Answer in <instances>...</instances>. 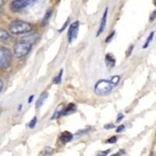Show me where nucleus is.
Instances as JSON below:
<instances>
[{"label": "nucleus", "instance_id": "obj_1", "mask_svg": "<svg viewBox=\"0 0 156 156\" xmlns=\"http://www.w3.org/2000/svg\"><path fill=\"white\" fill-rule=\"evenodd\" d=\"M34 40H31L30 37H25L20 39V41L15 44L13 51L16 58H21L28 55V53L31 51L32 44Z\"/></svg>", "mask_w": 156, "mask_h": 156}, {"label": "nucleus", "instance_id": "obj_2", "mask_svg": "<svg viewBox=\"0 0 156 156\" xmlns=\"http://www.w3.org/2000/svg\"><path fill=\"white\" fill-rule=\"evenodd\" d=\"M33 29L30 23L23 20H14L9 24V30L12 34H23L29 33Z\"/></svg>", "mask_w": 156, "mask_h": 156}, {"label": "nucleus", "instance_id": "obj_3", "mask_svg": "<svg viewBox=\"0 0 156 156\" xmlns=\"http://www.w3.org/2000/svg\"><path fill=\"white\" fill-rule=\"evenodd\" d=\"M113 87L109 80L101 79L94 84V93L99 96L107 95L112 91Z\"/></svg>", "mask_w": 156, "mask_h": 156}, {"label": "nucleus", "instance_id": "obj_4", "mask_svg": "<svg viewBox=\"0 0 156 156\" xmlns=\"http://www.w3.org/2000/svg\"><path fill=\"white\" fill-rule=\"evenodd\" d=\"M12 62V53L10 50L0 46V69H6L10 66Z\"/></svg>", "mask_w": 156, "mask_h": 156}, {"label": "nucleus", "instance_id": "obj_5", "mask_svg": "<svg viewBox=\"0 0 156 156\" xmlns=\"http://www.w3.org/2000/svg\"><path fill=\"white\" fill-rule=\"evenodd\" d=\"M35 1L36 0H13L10 5L11 10L12 12H19L33 5Z\"/></svg>", "mask_w": 156, "mask_h": 156}, {"label": "nucleus", "instance_id": "obj_6", "mask_svg": "<svg viewBox=\"0 0 156 156\" xmlns=\"http://www.w3.org/2000/svg\"><path fill=\"white\" fill-rule=\"evenodd\" d=\"M79 27H80V22L75 21L71 23L68 30V41L69 43H72L76 39L79 32Z\"/></svg>", "mask_w": 156, "mask_h": 156}, {"label": "nucleus", "instance_id": "obj_7", "mask_svg": "<svg viewBox=\"0 0 156 156\" xmlns=\"http://www.w3.org/2000/svg\"><path fill=\"white\" fill-rule=\"evenodd\" d=\"M107 17H108V8L105 9V12L103 13L102 17H101V23H100L99 28H98V30L97 32V34H96V37H98V36L101 35L103 33V31L105 30V26H106L107 23Z\"/></svg>", "mask_w": 156, "mask_h": 156}, {"label": "nucleus", "instance_id": "obj_8", "mask_svg": "<svg viewBox=\"0 0 156 156\" xmlns=\"http://www.w3.org/2000/svg\"><path fill=\"white\" fill-rule=\"evenodd\" d=\"M73 139V134L69 133V131H65L62 133L61 136H59V141L62 143V144H65L68 142L71 141Z\"/></svg>", "mask_w": 156, "mask_h": 156}, {"label": "nucleus", "instance_id": "obj_9", "mask_svg": "<svg viewBox=\"0 0 156 156\" xmlns=\"http://www.w3.org/2000/svg\"><path fill=\"white\" fill-rule=\"evenodd\" d=\"M48 92H46V91H44V92L41 93V94L40 95V97L37 98V101H36L35 103V107L36 108H40L41 106H42L43 104L44 103V101H45V100L48 98Z\"/></svg>", "mask_w": 156, "mask_h": 156}, {"label": "nucleus", "instance_id": "obj_10", "mask_svg": "<svg viewBox=\"0 0 156 156\" xmlns=\"http://www.w3.org/2000/svg\"><path fill=\"white\" fill-rule=\"evenodd\" d=\"M76 108V107L75 104H73V103H69L67 106L64 107L63 108V110H62V115H69V114L73 113V112H75Z\"/></svg>", "mask_w": 156, "mask_h": 156}, {"label": "nucleus", "instance_id": "obj_11", "mask_svg": "<svg viewBox=\"0 0 156 156\" xmlns=\"http://www.w3.org/2000/svg\"><path fill=\"white\" fill-rule=\"evenodd\" d=\"M105 60V63H106L107 66H108V67H113V66H115V58H114V56L112 55V54H110V53L106 54Z\"/></svg>", "mask_w": 156, "mask_h": 156}, {"label": "nucleus", "instance_id": "obj_12", "mask_svg": "<svg viewBox=\"0 0 156 156\" xmlns=\"http://www.w3.org/2000/svg\"><path fill=\"white\" fill-rule=\"evenodd\" d=\"M51 13H52L51 9H48V10L46 11V12H45V14H44V17H43L42 20H41V25L42 27H44V26H45V25L47 24V23H48V20H49L50 17H51Z\"/></svg>", "mask_w": 156, "mask_h": 156}, {"label": "nucleus", "instance_id": "obj_13", "mask_svg": "<svg viewBox=\"0 0 156 156\" xmlns=\"http://www.w3.org/2000/svg\"><path fill=\"white\" fill-rule=\"evenodd\" d=\"M10 37V34L9 32L4 29L0 28V41H5Z\"/></svg>", "mask_w": 156, "mask_h": 156}, {"label": "nucleus", "instance_id": "obj_14", "mask_svg": "<svg viewBox=\"0 0 156 156\" xmlns=\"http://www.w3.org/2000/svg\"><path fill=\"white\" fill-rule=\"evenodd\" d=\"M154 31H151V33L149 34L148 37H147L145 42H144V45H143V48H144V49H145V48H147V47L149 46V44H151V42L153 41V39H154Z\"/></svg>", "mask_w": 156, "mask_h": 156}, {"label": "nucleus", "instance_id": "obj_15", "mask_svg": "<svg viewBox=\"0 0 156 156\" xmlns=\"http://www.w3.org/2000/svg\"><path fill=\"white\" fill-rule=\"evenodd\" d=\"M62 106H63V105H61L56 108L55 113L52 115V117L51 118V119H57V118H58V117L60 116V115H62V110H63V108H64V107H62Z\"/></svg>", "mask_w": 156, "mask_h": 156}, {"label": "nucleus", "instance_id": "obj_16", "mask_svg": "<svg viewBox=\"0 0 156 156\" xmlns=\"http://www.w3.org/2000/svg\"><path fill=\"white\" fill-rule=\"evenodd\" d=\"M110 82L112 84L113 87H115V86L118 85V83L120 81V76L119 75H115V76H112V77L110 78Z\"/></svg>", "mask_w": 156, "mask_h": 156}, {"label": "nucleus", "instance_id": "obj_17", "mask_svg": "<svg viewBox=\"0 0 156 156\" xmlns=\"http://www.w3.org/2000/svg\"><path fill=\"white\" fill-rule=\"evenodd\" d=\"M54 153V150L51 147H45V148L41 151V154L42 155H51Z\"/></svg>", "mask_w": 156, "mask_h": 156}, {"label": "nucleus", "instance_id": "obj_18", "mask_svg": "<svg viewBox=\"0 0 156 156\" xmlns=\"http://www.w3.org/2000/svg\"><path fill=\"white\" fill-rule=\"evenodd\" d=\"M62 73H63V69H62L60 71H59V73H58V76H56L53 79V82L55 83V84H58V83H61V81H62Z\"/></svg>", "mask_w": 156, "mask_h": 156}, {"label": "nucleus", "instance_id": "obj_19", "mask_svg": "<svg viewBox=\"0 0 156 156\" xmlns=\"http://www.w3.org/2000/svg\"><path fill=\"white\" fill-rule=\"evenodd\" d=\"M37 116H34L33 118H32L31 120L28 123V128H30V129H34V127L36 126V124H37Z\"/></svg>", "mask_w": 156, "mask_h": 156}, {"label": "nucleus", "instance_id": "obj_20", "mask_svg": "<svg viewBox=\"0 0 156 156\" xmlns=\"http://www.w3.org/2000/svg\"><path fill=\"white\" fill-rule=\"evenodd\" d=\"M115 34V30H113V31H112V33H111V34H110L109 35H108V37H106V39H105V43H108V42H110V41H112V39L113 38Z\"/></svg>", "mask_w": 156, "mask_h": 156}, {"label": "nucleus", "instance_id": "obj_21", "mask_svg": "<svg viewBox=\"0 0 156 156\" xmlns=\"http://www.w3.org/2000/svg\"><path fill=\"white\" fill-rule=\"evenodd\" d=\"M117 141V137L115 136H112V137H110L109 139H108L107 140V143L108 144H114V143H115V142Z\"/></svg>", "mask_w": 156, "mask_h": 156}, {"label": "nucleus", "instance_id": "obj_22", "mask_svg": "<svg viewBox=\"0 0 156 156\" xmlns=\"http://www.w3.org/2000/svg\"><path fill=\"white\" fill-rule=\"evenodd\" d=\"M156 19V10H154L152 12H151V16H150V18H149V21L153 22L154 20Z\"/></svg>", "mask_w": 156, "mask_h": 156}, {"label": "nucleus", "instance_id": "obj_23", "mask_svg": "<svg viewBox=\"0 0 156 156\" xmlns=\"http://www.w3.org/2000/svg\"><path fill=\"white\" fill-rule=\"evenodd\" d=\"M104 128H105V129H112L115 128V126L113 123H108V124H105V126H104Z\"/></svg>", "mask_w": 156, "mask_h": 156}, {"label": "nucleus", "instance_id": "obj_24", "mask_svg": "<svg viewBox=\"0 0 156 156\" xmlns=\"http://www.w3.org/2000/svg\"><path fill=\"white\" fill-rule=\"evenodd\" d=\"M124 129H125L124 125L123 124L119 125V126L116 128V130H115V131H116V133H121V132L124 130Z\"/></svg>", "mask_w": 156, "mask_h": 156}, {"label": "nucleus", "instance_id": "obj_25", "mask_svg": "<svg viewBox=\"0 0 156 156\" xmlns=\"http://www.w3.org/2000/svg\"><path fill=\"white\" fill-rule=\"evenodd\" d=\"M123 118H124V115H123V114L119 113V114H118V115H117L116 122H120L123 119Z\"/></svg>", "mask_w": 156, "mask_h": 156}, {"label": "nucleus", "instance_id": "obj_26", "mask_svg": "<svg viewBox=\"0 0 156 156\" xmlns=\"http://www.w3.org/2000/svg\"><path fill=\"white\" fill-rule=\"evenodd\" d=\"M69 19H68L67 20H66V21L64 23V24H63V26L62 27V28H61L60 30H58V32H60L61 33V32H62L64 30H65V29H66V27H67L68 23H69Z\"/></svg>", "mask_w": 156, "mask_h": 156}, {"label": "nucleus", "instance_id": "obj_27", "mask_svg": "<svg viewBox=\"0 0 156 156\" xmlns=\"http://www.w3.org/2000/svg\"><path fill=\"white\" fill-rule=\"evenodd\" d=\"M133 48H134V46H133V45H131V46H130L129 48H128V50H127V56H129V55H131L132 52H133Z\"/></svg>", "mask_w": 156, "mask_h": 156}, {"label": "nucleus", "instance_id": "obj_28", "mask_svg": "<svg viewBox=\"0 0 156 156\" xmlns=\"http://www.w3.org/2000/svg\"><path fill=\"white\" fill-rule=\"evenodd\" d=\"M34 95H30V97L28 98V99H27V102H28V104H30V103L33 101V99H34Z\"/></svg>", "mask_w": 156, "mask_h": 156}, {"label": "nucleus", "instance_id": "obj_29", "mask_svg": "<svg viewBox=\"0 0 156 156\" xmlns=\"http://www.w3.org/2000/svg\"><path fill=\"white\" fill-rule=\"evenodd\" d=\"M110 151H111V150H110V149H108V150H106V151H101V154H103V155H107V154H108Z\"/></svg>", "mask_w": 156, "mask_h": 156}, {"label": "nucleus", "instance_id": "obj_30", "mask_svg": "<svg viewBox=\"0 0 156 156\" xmlns=\"http://www.w3.org/2000/svg\"><path fill=\"white\" fill-rule=\"evenodd\" d=\"M4 5V0H0V9H2Z\"/></svg>", "mask_w": 156, "mask_h": 156}, {"label": "nucleus", "instance_id": "obj_31", "mask_svg": "<svg viewBox=\"0 0 156 156\" xmlns=\"http://www.w3.org/2000/svg\"><path fill=\"white\" fill-rule=\"evenodd\" d=\"M2 87H3V83L1 80H0V92H1V90H2Z\"/></svg>", "mask_w": 156, "mask_h": 156}, {"label": "nucleus", "instance_id": "obj_32", "mask_svg": "<svg viewBox=\"0 0 156 156\" xmlns=\"http://www.w3.org/2000/svg\"><path fill=\"white\" fill-rule=\"evenodd\" d=\"M21 108H22V105H20L19 107V111H20V110H21Z\"/></svg>", "mask_w": 156, "mask_h": 156}]
</instances>
